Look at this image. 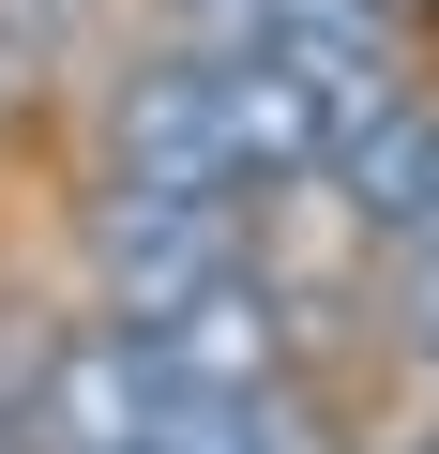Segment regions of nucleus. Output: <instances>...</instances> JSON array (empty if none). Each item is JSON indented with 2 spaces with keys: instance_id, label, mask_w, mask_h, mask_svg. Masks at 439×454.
Returning a JSON list of instances; mask_svg holds the SVG:
<instances>
[{
  "instance_id": "nucleus-4",
  "label": "nucleus",
  "mask_w": 439,
  "mask_h": 454,
  "mask_svg": "<svg viewBox=\"0 0 439 454\" xmlns=\"http://www.w3.org/2000/svg\"><path fill=\"white\" fill-rule=\"evenodd\" d=\"M273 364H288V288H273V273H228V288H197L182 318H152L167 409H258Z\"/></svg>"
},
{
  "instance_id": "nucleus-2",
  "label": "nucleus",
  "mask_w": 439,
  "mask_h": 454,
  "mask_svg": "<svg viewBox=\"0 0 439 454\" xmlns=\"http://www.w3.org/2000/svg\"><path fill=\"white\" fill-rule=\"evenodd\" d=\"M228 273H258L243 258V197H91V288H106V318L152 333V318H182Z\"/></svg>"
},
{
  "instance_id": "nucleus-7",
  "label": "nucleus",
  "mask_w": 439,
  "mask_h": 454,
  "mask_svg": "<svg viewBox=\"0 0 439 454\" xmlns=\"http://www.w3.org/2000/svg\"><path fill=\"white\" fill-rule=\"evenodd\" d=\"M409 348L439 364V243H409Z\"/></svg>"
},
{
  "instance_id": "nucleus-3",
  "label": "nucleus",
  "mask_w": 439,
  "mask_h": 454,
  "mask_svg": "<svg viewBox=\"0 0 439 454\" xmlns=\"http://www.w3.org/2000/svg\"><path fill=\"white\" fill-rule=\"evenodd\" d=\"M106 197H243L212 46H197V61H152V76L106 91Z\"/></svg>"
},
{
  "instance_id": "nucleus-6",
  "label": "nucleus",
  "mask_w": 439,
  "mask_h": 454,
  "mask_svg": "<svg viewBox=\"0 0 439 454\" xmlns=\"http://www.w3.org/2000/svg\"><path fill=\"white\" fill-rule=\"evenodd\" d=\"M76 16H91V0H0V46L46 61V46H76Z\"/></svg>"
},
{
  "instance_id": "nucleus-5",
  "label": "nucleus",
  "mask_w": 439,
  "mask_h": 454,
  "mask_svg": "<svg viewBox=\"0 0 439 454\" xmlns=\"http://www.w3.org/2000/svg\"><path fill=\"white\" fill-rule=\"evenodd\" d=\"M318 182H333V212H349V227L439 243V106H409V91H364Z\"/></svg>"
},
{
  "instance_id": "nucleus-8",
  "label": "nucleus",
  "mask_w": 439,
  "mask_h": 454,
  "mask_svg": "<svg viewBox=\"0 0 439 454\" xmlns=\"http://www.w3.org/2000/svg\"><path fill=\"white\" fill-rule=\"evenodd\" d=\"M424 454H439V439H424Z\"/></svg>"
},
{
  "instance_id": "nucleus-1",
  "label": "nucleus",
  "mask_w": 439,
  "mask_h": 454,
  "mask_svg": "<svg viewBox=\"0 0 439 454\" xmlns=\"http://www.w3.org/2000/svg\"><path fill=\"white\" fill-rule=\"evenodd\" d=\"M167 439V379L137 318H76L61 348H31L16 379V454H152Z\"/></svg>"
}]
</instances>
